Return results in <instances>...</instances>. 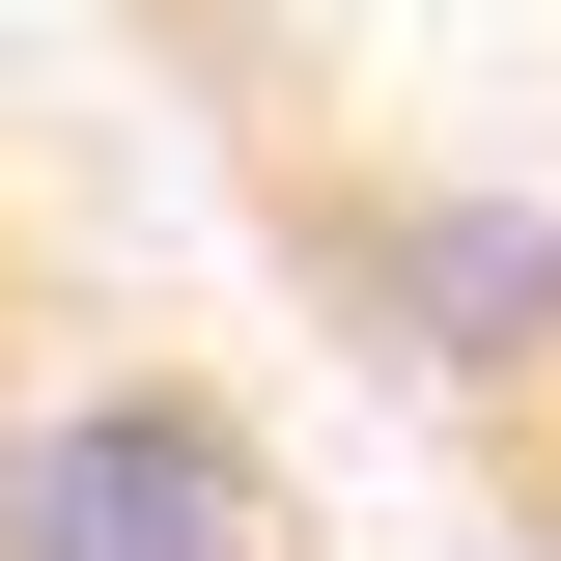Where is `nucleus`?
I'll return each mask as SVG.
<instances>
[{"instance_id": "f257e3e1", "label": "nucleus", "mask_w": 561, "mask_h": 561, "mask_svg": "<svg viewBox=\"0 0 561 561\" xmlns=\"http://www.w3.org/2000/svg\"><path fill=\"white\" fill-rule=\"evenodd\" d=\"M0 561H309V478L169 337H28L0 365Z\"/></svg>"}, {"instance_id": "f03ea898", "label": "nucleus", "mask_w": 561, "mask_h": 561, "mask_svg": "<svg viewBox=\"0 0 561 561\" xmlns=\"http://www.w3.org/2000/svg\"><path fill=\"white\" fill-rule=\"evenodd\" d=\"M280 225H309V280H337L449 421L561 393V197L534 169H337V140H280Z\"/></svg>"}]
</instances>
